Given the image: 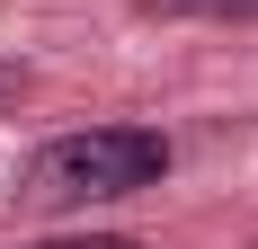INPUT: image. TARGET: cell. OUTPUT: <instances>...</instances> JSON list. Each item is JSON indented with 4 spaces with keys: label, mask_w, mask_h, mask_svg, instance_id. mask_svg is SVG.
I'll list each match as a JSON object with an SVG mask.
<instances>
[{
    "label": "cell",
    "mask_w": 258,
    "mask_h": 249,
    "mask_svg": "<svg viewBox=\"0 0 258 249\" xmlns=\"http://www.w3.org/2000/svg\"><path fill=\"white\" fill-rule=\"evenodd\" d=\"M169 178V134L160 125H89V134H53L27 151L18 196L36 214H80V205H116Z\"/></svg>",
    "instance_id": "1"
},
{
    "label": "cell",
    "mask_w": 258,
    "mask_h": 249,
    "mask_svg": "<svg viewBox=\"0 0 258 249\" xmlns=\"http://www.w3.org/2000/svg\"><path fill=\"white\" fill-rule=\"evenodd\" d=\"M27 249H143L134 231H62V240H27Z\"/></svg>",
    "instance_id": "2"
},
{
    "label": "cell",
    "mask_w": 258,
    "mask_h": 249,
    "mask_svg": "<svg viewBox=\"0 0 258 249\" xmlns=\"http://www.w3.org/2000/svg\"><path fill=\"white\" fill-rule=\"evenodd\" d=\"M178 18H258V0H160Z\"/></svg>",
    "instance_id": "3"
}]
</instances>
